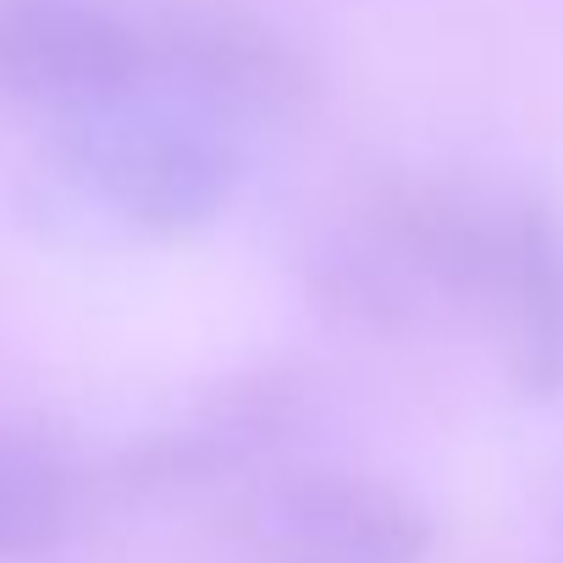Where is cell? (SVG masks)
<instances>
[{
	"mask_svg": "<svg viewBox=\"0 0 563 563\" xmlns=\"http://www.w3.org/2000/svg\"><path fill=\"white\" fill-rule=\"evenodd\" d=\"M122 34L62 0L0 7V78L23 89H95L122 73Z\"/></svg>",
	"mask_w": 563,
	"mask_h": 563,
	"instance_id": "6da1fadb",
	"label": "cell"
},
{
	"mask_svg": "<svg viewBox=\"0 0 563 563\" xmlns=\"http://www.w3.org/2000/svg\"><path fill=\"white\" fill-rule=\"evenodd\" d=\"M288 519L305 541L343 563H415L426 552V519L404 497L360 481L305 486L288 503Z\"/></svg>",
	"mask_w": 563,
	"mask_h": 563,
	"instance_id": "7a4b0ae2",
	"label": "cell"
},
{
	"mask_svg": "<svg viewBox=\"0 0 563 563\" xmlns=\"http://www.w3.org/2000/svg\"><path fill=\"white\" fill-rule=\"evenodd\" d=\"M100 166H106L100 177L128 210H144L161 221L205 210L221 188V166L194 139H172V133H122Z\"/></svg>",
	"mask_w": 563,
	"mask_h": 563,
	"instance_id": "3957f363",
	"label": "cell"
},
{
	"mask_svg": "<svg viewBox=\"0 0 563 563\" xmlns=\"http://www.w3.org/2000/svg\"><path fill=\"white\" fill-rule=\"evenodd\" d=\"M67 530V475L34 437L0 431V563L40 558Z\"/></svg>",
	"mask_w": 563,
	"mask_h": 563,
	"instance_id": "277c9868",
	"label": "cell"
}]
</instances>
